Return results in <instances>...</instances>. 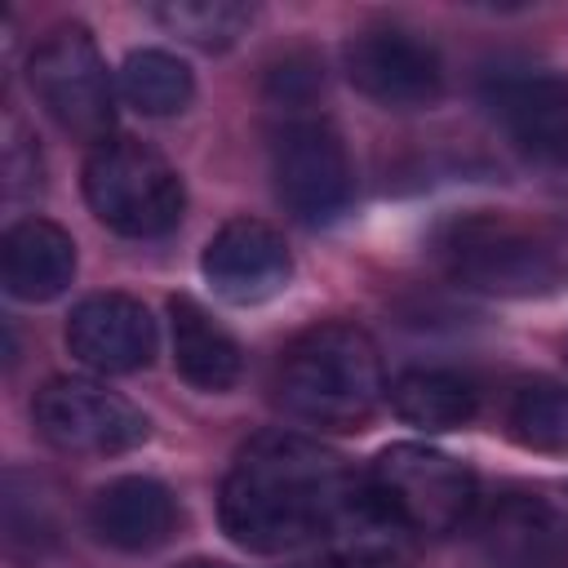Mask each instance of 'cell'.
Here are the masks:
<instances>
[{
    "mask_svg": "<svg viewBox=\"0 0 568 568\" xmlns=\"http://www.w3.org/2000/svg\"><path fill=\"white\" fill-rule=\"evenodd\" d=\"M479 541L506 568H568V528L541 497H506L484 524Z\"/></svg>",
    "mask_w": 568,
    "mask_h": 568,
    "instance_id": "15",
    "label": "cell"
},
{
    "mask_svg": "<svg viewBox=\"0 0 568 568\" xmlns=\"http://www.w3.org/2000/svg\"><path fill=\"white\" fill-rule=\"evenodd\" d=\"M506 426L515 444L532 453H568V386L559 382H528L510 395Z\"/></svg>",
    "mask_w": 568,
    "mask_h": 568,
    "instance_id": "19",
    "label": "cell"
},
{
    "mask_svg": "<svg viewBox=\"0 0 568 568\" xmlns=\"http://www.w3.org/2000/svg\"><path fill=\"white\" fill-rule=\"evenodd\" d=\"M4 288L18 302H53L75 280V240L44 217H22L0 244Z\"/></svg>",
    "mask_w": 568,
    "mask_h": 568,
    "instance_id": "14",
    "label": "cell"
},
{
    "mask_svg": "<svg viewBox=\"0 0 568 568\" xmlns=\"http://www.w3.org/2000/svg\"><path fill=\"white\" fill-rule=\"evenodd\" d=\"M182 568H226V564H182Z\"/></svg>",
    "mask_w": 568,
    "mask_h": 568,
    "instance_id": "22",
    "label": "cell"
},
{
    "mask_svg": "<svg viewBox=\"0 0 568 568\" xmlns=\"http://www.w3.org/2000/svg\"><path fill=\"white\" fill-rule=\"evenodd\" d=\"M27 80L62 133L93 142V146L106 142L111 120H115V89H111V71H106L89 27H80V22L53 27L36 44V53L27 62Z\"/></svg>",
    "mask_w": 568,
    "mask_h": 568,
    "instance_id": "6",
    "label": "cell"
},
{
    "mask_svg": "<svg viewBox=\"0 0 568 568\" xmlns=\"http://www.w3.org/2000/svg\"><path fill=\"white\" fill-rule=\"evenodd\" d=\"M169 337H173V368L195 390H231L240 382L244 355L240 342L186 293L169 297Z\"/></svg>",
    "mask_w": 568,
    "mask_h": 568,
    "instance_id": "16",
    "label": "cell"
},
{
    "mask_svg": "<svg viewBox=\"0 0 568 568\" xmlns=\"http://www.w3.org/2000/svg\"><path fill=\"white\" fill-rule=\"evenodd\" d=\"M67 351L93 373H138L155 355V320L129 293H89L67 315Z\"/></svg>",
    "mask_w": 568,
    "mask_h": 568,
    "instance_id": "12",
    "label": "cell"
},
{
    "mask_svg": "<svg viewBox=\"0 0 568 568\" xmlns=\"http://www.w3.org/2000/svg\"><path fill=\"white\" fill-rule=\"evenodd\" d=\"M120 93L142 115H178L195 98V75L178 53L138 49L120 67Z\"/></svg>",
    "mask_w": 568,
    "mask_h": 568,
    "instance_id": "18",
    "label": "cell"
},
{
    "mask_svg": "<svg viewBox=\"0 0 568 568\" xmlns=\"http://www.w3.org/2000/svg\"><path fill=\"white\" fill-rule=\"evenodd\" d=\"M155 22L186 44L226 49L235 44V36H244V27L253 22V9L235 0H169V4H155Z\"/></svg>",
    "mask_w": 568,
    "mask_h": 568,
    "instance_id": "20",
    "label": "cell"
},
{
    "mask_svg": "<svg viewBox=\"0 0 568 568\" xmlns=\"http://www.w3.org/2000/svg\"><path fill=\"white\" fill-rule=\"evenodd\" d=\"M271 178H275L280 204L306 226L337 222L355 200V169H351L346 142L328 120H315V115H297L275 133Z\"/></svg>",
    "mask_w": 568,
    "mask_h": 568,
    "instance_id": "8",
    "label": "cell"
},
{
    "mask_svg": "<svg viewBox=\"0 0 568 568\" xmlns=\"http://www.w3.org/2000/svg\"><path fill=\"white\" fill-rule=\"evenodd\" d=\"M346 80L386 111H422L444 98V58L404 27H364L346 40Z\"/></svg>",
    "mask_w": 568,
    "mask_h": 568,
    "instance_id": "9",
    "label": "cell"
},
{
    "mask_svg": "<svg viewBox=\"0 0 568 568\" xmlns=\"http://www.w3.org/2000/svg\"><path fill=\"white\" fill-rule=\"evenodd\" d=\"M204 280L213 293L231 306H257L288 288L293 280V253L284 235L257 217H231L213 231L200 257Z\"/></svg>",
    "mask_w": 568,
    "mask_h": 568,
    "instance_id": "11",
    "label": "cell"
},
{
    "mask_svg": "<svg viewBox=\"0 0 568 568\" xmlns=\"http://www.w3.org/2000/svg\"><path fill=\"white\" fill-rule=\"evenodd\" d=\"M444 275L488 297H546L568 284V240L532 217L475 209L453 213L430 235Z\"/></svg>",
    "mask_w": 568,
    "mask_h": 568,
    "instance_id": "2",
    "label": "cell"
},
{
    "mask_svg": "<svg viewBox=\"0 0 568 568\" xmlns=\"http://www.w3.org/2000/svg\"><path fill=\"white\" fill-rule=\"evenodd\" d=\"M89 528L111 550L146 555L178 532V497L151 475H120L93 493Z\"/></svg>",
    "mask_w": 568,
    "mask_h": 568,
    "instance_id": "13",
    "label": "cell"
},
{
    "mask_svg": "<svg viewBox=\"0 0 568 568\" xmlns=\"http://www.w3.org/2000/svg\"><path fill=\"white\" fill-rule=\"evenodd\" d=\"M297 568H346V564L333 559V555H324V559H311V564H297Z\"/></svg>",
    "mask_w": 568,
    "mask_h": 568,
    "instance_id": "21",
    "label": "cell"
},
{
    "mask_svg": "<svg viewBox=\"0 0 568 568\" xmlns=\"http://www.w3.org/2000/svg\"><path fill=\"white\" fill-rule=\"evenodd\" d=\"M359 484L364 479H355L324 444L293 430H266L235 453L222 479L217 519L235 546L253 555H284L328 541Z\"/></svg>",
    "mask_w": 568,
    "mask_h": 568,
    "instance_id": "1",
    "label": "cell"
},
{
    "mask_svg": "<svg viewBox=\"0 0 568 568\" xmlns=\"http://www.w3.org/2000/svg\"><path fill=\"white\" fill-rule=\"evenodd\" d=\"M484 106L510 146L537 164L568 169V80L537 67H497L484 80Z\"/></svg>",
    "mask_w": 568,
    "mask_h": 568,
    "instance_id": "10",
    "label": "cell"
},
{
    "mask_svg": "<svg viewBox=\"0 0 568 568\" xmlns=\"http://www.w3.org/2000/svg\"><path fill=\"white\" fill-rule=\"evenodd\" d=\"M377 506L413 537L453 532L475 506V475L426 444H390L364 475Z\"/></svg>",
    "mask_w": 568,
    "mask_h": 568,
    "instance_id": "5",
    "label": "cell"
},
{
    "mask_svg": "<svg viewBox=\"0 0 568 568\" xmlns=\"http://www.w3.org/2000/svg\"><path fill=\"white\" fill-rule=\"evenodd\" d=\"M84 200L106 231L129 235V240L169 235L186 209L178 169L138 138H106L89 151Z\"/></svg>",
    "mask_w": 568,
    "mask_h": 568,
    "instance_id": "4",
    "label": "cell"
},
{
    "mask_svg": "<svg viewBox=\"0 0 568 568\" xmlns=\"http://www.w3.org/2000/svg\"><path fill=\"white\" fill-rule=\"evenodd\" d=\"M386 395L395 417L417 430H457L479 413V390L457 368H408Z\"/></svg>",
    "mask_w": 568,
    "mask_h": 568,
    "instance_id": "17",
    "label": "cell"
},
{
    "mask_svg": "<svg viewBox=\"0 0 568 568\" xmlns=\"http://www.w3.org/2000/svg\"><path fill=\"white\" fill-rule=\"evenodd\" d=\"M36 435L67 457H120L151 435L146 413L89 377H53L31 399Z\"/></svg>",
    "mask_w": 568,
    "mask_h": 568,
    "instance_id": "7",
    "label": "cell"
},
{
    "mask_svg": "<svg viewBox=\"0 0 568 568\" xmlns=\"http://www.w3.org/2000/svg\"><path fill=\"white\" fill-rule=\"evenodd\" d=\"M275 399L306 426L359 430L386 399V373L373 337L342 320L297 333L280 355Z\"/></svg>",
    "mask_w": 568,
    "mask_h": 568,
    "instance_id": "3",
    "label": "cell"
}]
</instances>
